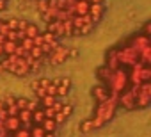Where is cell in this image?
Instances as JSON below:
<instances>
[{
	"mask_svg": "<svg viewBox=\"0 0 151 137\" xmlns=\"http://www.w3.org/2000/svg\"><path fill=\"white\" fill-rule=\"evenodd\" d=\"M89 4H103V0H86Z\"/></svg>",
	"mask_w": 151,
	"mask_h": 137,
	"instance_id": "5",
	"label": "cell"
},
{
	"mask_svg": "<svg viewBox=\"0 0 151 137\" xmlns=\"http://www.w3.org/2000/svg\"><path fill=\"white\" fill-rule=\"evenodd\" d=\"M45 128L41 126V125H34L32 128H30V137H45Z\"/></svg>",
	"mask_w": 151,
	"mask_h": 137,
	"instance_id": "4",
	"label": "cell"
},
{
	"mask_svg": "<svg viewBox=\"0 0 151 137\" xmlns=\"http://www.w3.org/2000/svg\"><path fill=\"white\" fill-rule=\"evenodd\" d=\"M93 96L96 98L98 103H101V102H105L107 98H110V93L107 91V87H103L101 84H98L96 87H93Z\"/></svg>",
	"mask_w": 151,
	"mask_h": 137,
	"instance_id": "3",
	"label": "cell"
},
{
	"mask_svg": "<svg viewBox=\"0 0 151 137\" xmlns=\"http://www.w3.org/2000/svg\"><path fill=\"white\" fill-rule=\"evenodd\" d=\"M45 137H55V133H45Z\"/></svg>",
	"mask_w": 151,
	"mask_h": 137,
	"instance_id": "6",
	"label": "cell"
},
{
	"mask_svg": "<svg viewBox=\"0 0 151 137\" xmlns=\"http://www.w3.org/2000/svg\"><path fill=\"white\" fill-rule=\"evenodd\" d=\"M103 11H105V7H103V4H91V7H89V13H87V16L93 20V23L96 25L98 22H100V18L103 16Z\"/></svg>",
	"mask_w": 151,
	"mask_h": 137,
	"instance_id": "2",
	"label": "cell"
},
{
	"mask_svg": "<svg viewBox=\"0 0 151 137\" xmlns=\"http://www.w3.org/2000/svg\"><path fill=\"white\" fill-rule=\"evenodd\" d=\"M116 110H117V102H116V98H112V96L107 98L105 102L98 103L96 112H94V118L89 119L91 130H94V128H101L103 125H107V123L114 118Z\"/></svg>",
	"mask_w": 151,
	"mask_h": 137,
	"instance_id": "1",
	"label": "cell"
}]
</instances>
